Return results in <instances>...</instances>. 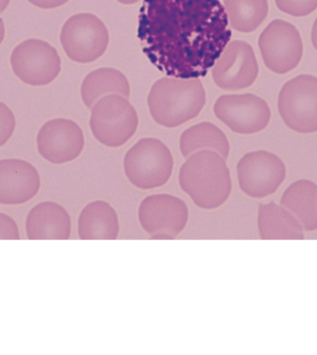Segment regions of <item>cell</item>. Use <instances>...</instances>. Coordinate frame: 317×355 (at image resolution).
<instances>
[{"label": "cell", "instance_id": "1", "mask_svg": "<svg viewBox=\"0 0 317 355\" xmlns=\"http://www.w3.org/2000/svg\"><path fill=\"white\" fill-rule=\"evenodd\" d=\"M137 35L159 71L190 79L206 76L232 32L220 0H144Z\"/></svg>", "mask_w": 317, "mask_h": 355}, {"label": "cell", "instance_id": "2", "mask_svg": "<svg viewBox=\"0 0 317 355\" xmlns=\"http://www.w3.org/2000/svg\"><path fill=\"white\" fill-rule=\"evenodd\" d=\"M179 185L198 207L214 210L232 191L227 159L213 150H200L187 159L179 172Z\"/></svg>", "mask_w": 317, "mask_h": 355}, {"label": "cell", "instance_id": "3", "mask_svg": "<svg viewBox=\"0 0 317 355\" xmlns=\"http://www.w3.org/2000/svg\"><path fill=\"white\" fill-rule=\"evenodd\" d=\"M205 104V89L198 78L164 77L154 83L148 97L153 120L168 128L194 119Z\"/></svg>", "mask_w": 317, "mask_h": 355}, {"label": "cell", "instance_id": "4", "mask_svg": "<svg viewBox=\"0 0 317 355\" xmlns=\"http://www.w3.org/2000/svg\"><path fill=\"white\" fill-rule=\"evenodd\" d=\"M125 173L137 189H153L165 185L172 175L173 159L162 140L140 139L126 153Z\"/></svg>", "mask_w": 317, "mask_h": 355}, {"label": "cell", "instance_id": "5", "mask_svg": "<svg viewBox=\"0 0 317 355\" xmlns=\"http://www.w3.org/2000/svg\"><path fill=\"white\" fill-rule=\"evenodd\" d=\"M91 131L95 139L107 147L125 145L137 132L139 115L123 96L112 94L101 98L91 109Z\"/></svg>", "mask_w": 317, "mask_h": 355}, {"label": "cell", "instance_id": "6", "mask_svg": "<svg viewBox=\"0 0 317 355\" xmlns=\"http://www.w3.org/2000/svg\"><path fill=\"white\" fill-rule=\"evenodd\" d=\"M278 112L289 129L300 134L317 132V77L300 74L281 88Z\"/></svg>", "mask_w": 317, "mask_h": 355}, {"label": "cell", "instance_id": "7", "mask_svg": "<svg viewBox=\"0 0 317 355\" xmlns=\"http://www.w3.org/2000/svg\"><path fill=\"white\" fill-rule=\"evenodd\" d=\"M108 29L92 13H78L69 18L60 32V43L66 55L74 62H95L108 48Z\"/></svg>", "mask_w": 317, "mask_h": 355}, {"label": "cell", "instance_id": "8", "mask_svg": "<svg viewBox=\"0 0 317 355\" xmlns=\"http://www.w3.org/2000/svg\"><path fill=\"white\" fill-rule=\"evenodd\" d=\"M264 64L277 74L294 70L302 60L303 44L299 30L289 21H272L258 40Z\"/></svg>", "mask_w": 317, "mask_h": 355}, {"label": "cell", "instance_id": "9", "mask_svg": "<svg viewBox=\"0 0 317 355\" xmlns=\"http://www.w3.org/2000/svg\"><path fill=\"white\" fill-rule=\"evenodd\" d=\"M239 188L255 199L275 193L286 175V165L275 154L256 150L245 154L237 165Z\"/></svg>", "mask_w": 317, "mask_h": 355}, {"label": "cell", "instance_id": "10", "mask_svg": "<svg viewBox=\"0 0 317 355\" xmlns=\"http://www.w3.org/2000/svg\"><path fill=\"white\" fill-rule=\"evenodd\" d=\"M10 64L22 82L34 87L51 84L62 70L56 49L46 41L34 38L24 41L13 49Z\"/></svg>", "mask_w": 317, "mask_h": 355}, {"label": "cell", "instance_id": "11", "mask_svg": "<svg viewBox=\"0 0 317 355\" xmlns=\"http://www.w3.org/2000/svg\"><path fill=\"white\" fill-rule=\"evenodd\" d=\"M139 219L151 239H173L186 227L189 209L184 200L173 195H151L140 203Z\"/></svg>", "mask_w": 317, "mask_h": 355}, {"label": "cell", "instance_id": "12", "mask_svg": "<svg viewBox=\"0 0 317 355\" xmlns=\"http://www.w3.org/2000/svg\"><path fill=\"white\" fill-rule=\"evenodd\" d=\"M214 112L230 130L241 135L263 131L271 120V110L266 101L250 93L221 96L214 104Z\"/></svg>", "mask_w": 317, "mask_h": 355}, {"label": "cell", "instance_id": "13", "mask_svg": "<svg viewBox=\"0 0 317 355\" xmlns=\"http://www.w3.org/2000/svg\"><path fill=\"white\" fill-rule=\"evenodd\" d=\"M212 74L217 87L228 92L250 87L259 74L252 46L242 40L228 44L214 63Z\"/></svg>", "mask_w": 317, "mask_h": 355}, {"label": "cell", "instance_id": "14", "mask_svg": "<svg viewBox=\"0 0 317 355\" xmlns=\"http://www.w3.org/2000/svg\"><path fill=\"white\" fill-rule=\"evenodd\" d=\"M37 150L46 161L62 164L74 161L85 146L84 133L74 121L53 119L44 123L37 134Z\"/></svg>", "mask_w": 317, "mask_h": 355}, {"label": "cell", "instance_id": "15", "mask_svg": "<svg viewBox=\"0 0 317 355\" xmlns=\"http://www.w3.org/2000/svg\"><path fill=\"white\" fill-rule=\"evenodd\" d=\"M40 176L34 165L20 159H0V203L17 205L37 194Z\"/></svg>", "mask_w": 317, "mask_h": 355}, {"label": "cell", "instance_id": "16", "mask_svg": "<svg viewBox=\"0 0 317 355\" xmlns=\"http://www.w3.org/2000/svg\"><path fill=\"white\" fill-rule=\"evenodd\" d=\"M71 231L68 211L56 202H41L27 216L26 234L29 239H69Z\"/></svg>", "mask_w": 317, "mask_h": 355}, {"label": "cell", "instance_id": "17", "mask_svg": "<svg viewBox=\"0 0 317 355\" xmlns=\"http://www.w3.org/2000/svg\"><path fill=\"white\" fill-rule=\"evenodd\" d=\"M119 230L117 211L103 200L90 202L80 214L78 235L84 241L117 239Z\"/></svg>", "mask_w": 317, "mask_h": 355}, {"label": "cell", "instance_id": "18", "mask_svg": "<svg viewBox=\"0 0 317 355\" xmlns=\"http://www.w3.org/2000/svg\"><path fill=\"white\" fill-rule=\"evenodd\" d=\"M258 230L264 241L305 239V230L293 214L275 202L259 205Z\"/></svg>", "mask_w": 317, "mask_h": 355}, {"label": "cell", "instance_id": "19", "mask_svg": "<svg viewBox=\"0 0 317 355\" xmlns=\"http://www.w3.org/2000/svg\"><path fill=\"white\" fill-rule=\"evenodd\" d=\"M280 205L293 214L303 230H317V185L313 181H295L284 192Z\"/></svg>", "mask_w": 317, "mask_h": 355}, {"label": "cell", "instance_id": "20", "mask_svg": "<svg viewBox=\"0 0 317 355\" xmlns=\"http://www.w3.org/2000/svg\"><path fill=\"white\" fill-rule=\"evenodd\" d=\"M112 94L126 98L130 96V85L128 78L117 69H98L88 73L82 83V101L88 109H92L101 98Z\"/></svg>", "mask_w": 317, "mask_h": 355}, {"label": "cell", "instance_id": "21", "mask_svg": "<svg viewBox=\"0 0 317 355\" xmlns=\"http://www.w3.org/2000/svg\"><path fill=\"white\" fill-rule=\"evenodd\" d=\"M200 150H213L228 159L230 145L227 136L214 123L203 122L183 132L180 137V151L184 158Z\"/></svg>", "mask_w": 317, "mask_h": 355}, {"label": "cell", "instance_id": "22", "mask_svg": "<svg viewBox=\"0 0 317 355\" xmlns=\"http://www.w3.org/2000/svg\"><path fill=\"white\" fill-rule=\"evenodd\" d=\"M231 28L241 33L255 32L266 20L268 0H224Z\"/></svg>", "mask_w": 317, "mask_h": 355}, {"label": "cell", "instance_id": "23", "mask_svg": "<svg viewBox=\"0 0 317 355\" xmlns=\"http://www.w3.org/2000/svg\"><path fill=\"white\" fill-rule=\"evenodd\" d=\"M281 12L294 17H305L317 9V0H275Z\"/></svg>", "mask_w": 317, "mask_h": 355}, {"label": "cell", "instance_id": "24", "mask_svg": "<svg viewBox=\"0 0 317 355\" xmlns=\"http://www.w3.org/2000/svg\"><path fill=\"white\" fill-rule=\"evenodd\" d=\"M15 116L12 110L0 101V147L9 141L15 132Z\"/></svg>", "mask_w": 317, "mask_h": 355}, {"label": "cell", "instance_id": "25", "mask_svg": "<svg viewBox=\"0 0 317 355\" xmlns=\"http://www.w3.org/2000/svg\"><path fill=\"white\" fill-rule=\"evenodd\" d=\"M0 239H20L19 228L15 220L0 213Z\"/></svg>", "mask_w": 317, "mask_h": 355}, {"label": "cell", "instance_id": "26", "mask_svg": "<svg viewBox=\"0 0 317 355\" xmlns=\"http://www.w3.org/2000/svg\"><path fill=\"white\" fill-rule=\"evenodd\" d=\"M29 3L43 10L56 9L67 3L70 0H28Z\"/></svg>", "mask_w": 317, "mask_h": 355}, {"label": "cell", "instance_id": "27", "mask_svg": "<svg viewBox=\"0 0 317 355\" xmlns=\"http://www.w3.org/2000/svg\"><path fill=\"white\" fill-rule=\"evenodd\" d=\"M311 43L317 51V18L314 21L313 29H311Z\"/></svg>", "mask_w": 317, "mask_h": 355}, {"label": "cell", "instance_id": "28", "mask_svg": "<svg viewBox=\"0 0 317 355\" xmlns=\"http://www.w3.org/2000/svg\"><path fill=\"white\" fill-rule=\"evenodd\" d=\"M5 33H6V30H5V24L3 19L0 17V45L3 42L5 38Z\"/></svg>", "mask_w": 317, "mask_h": 355}, {"label": "cell", "instance_id": "29", "mask_svg": "<svg viewBox=\"0 0 317 355\" xmlns=\"http://www.w3.org/2000/svg\"><path fill=\"white\" fill-rule=\"evenodd\" d=\"M10 0H0V13L5 12L9 6Z\"/></svg>", "mask_w": 317, "mask_h": 355}, {"label": "cell", "instance_id": "30", "mask_svg": "<svg viewBox=\"0 0 317 355\" xmlns=\"http://www.w3.org/2000/svg\"><path fill=\"white\" fill-rule=\"evenodd\" d=\"M117 1L123 5H133L139 2V0H117Z\"/></svg>", "mask_w": 317, "mask_h": 355}]
</instances>
